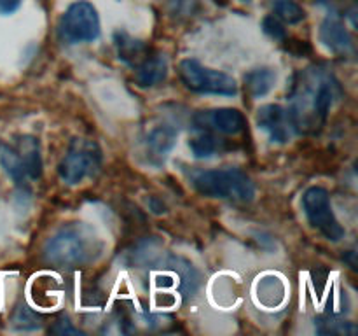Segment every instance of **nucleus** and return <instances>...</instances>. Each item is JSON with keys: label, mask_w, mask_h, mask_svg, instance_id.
<instances>
[{"label": "nucleus", "mask_w": 358, "mask_h": 336, "mask_svg": "<svg viewBox=\"0 0 358 336\" xmlns=\"http://www.w3.org/2000/svg\"><path fill=\"white\" fill-rule=\"evenodd\" d=\"M101 168V149L94 140L77 136L70 142L58 164V174L69 186H79L94 177Z\"/></svg>", "instance_id": "4"}, {"label": "nucleus", "mask_w": 358, "mask_h": 336, "mask_svg": "<svg viewBox=\"0 0 358 336\" xmlns=\"http://www.w3.org/2000/svg\"><path fill=\"white\" fill-rule=\"evenodd\" d=\"M320 41L336 55H348L353 51V38L336 13H329L320 24Z\"/></svg>", "instance_id": "11"}, {"label": "nucleus", "mask_w": 358, "mask_h": 336, "mask_svg": "<svg viewBox=\"0 0 358 336\" xmlns=\"http://www.w3.org/2000/svg\"><path fill=\"white\" fill-rule=\"evenodd\" d=\"M255 121H257L259 130H262L269 136V140L275 144L290 142L297 133V126L290 111L278 104L262 105L257 111Z\"/></svg>", "instance_id": "8"}, {"label": "nucleus", "mask_w": 358, "mask_h": 336, "mask_svg": "<svg viewBox=\"0 0 358 336\" xmlns=\"http://www.w3.org/2000/svg\"><path fill=\"white\" fill-rule=\"evenodd\" d=\"M194 125L198 130H206L220 135L236 136L247 128V119L238 108L219 107L212 111H201L194 115Z\"/></svg>", "instance_id": "9"}, {"label": "nucleus", "mask_w": 358, "mask_h": 336, "mask_svg": "<svg viewBox=\"0 0 358 336\" xmlns=\"http://www.w3.org/2000/svg\"><path fill=\"white\" fill-rule=\"evenodd\" d=\"M178 74L184 86L194 93L222 94V97H234L238 93V84L233 77L219 70L208 69L194 58L182 59L178 65Z\"/></svg>", "instance_id": "5"}, {"label": "nucleus", "mask_w": 358, "mask_h": 336, "mask_svg": "<svg viewBox=\"0 0 358 336\" xmlns=\"http://www.w3.org/2000/svg\"><path fill=\"white\" fill-rule=\"evenodd\" d=\"M177 130L171 125H159L149 130L142 140L147 161L154 167H161L177 144Z\"/></svg>", "instance_id": "10"}, {"label": "nucleus", "mask_w": 358, "mask_h": 336, "mask_svg": "<svg viewBox=\"0 0 358 336\" xmlns=\"http://www.w3.org/2000/svg\"><path fill=\"white\" fill-rule=\"evenodd\" d=\"M196 191L208 198L231 200L247 203L254 200L255 188L252 178L238 168H215L199 172L192 177Z\"/></svg>", "instance_id": "3"}, {"label": "nucleus", "mask_w": 358, "mask_h": 336, "mask_svg": "<svg viewBox=\"0 0 358 336\" xmlns=\"http://www.w3.org/2000/svg\"><path fill=\"white\" fill-rule=\"evenodd\" d=\"M16 149L17 158H20L21 164L24 168V174H27L28 181H35L42 175V156H41V146H38V140L35 136L24 135L20 136L14 146Z\"/></svg>", "instance_id": "13"}, {"label": "nucleus", "mask_w": 358, "mask_h": 336, "mask_svg": "<svg viewBox=\"0 0 358 336\" xmlns=\"http://www.w3.org/2000/svg\"><path fill=\"white\" fill-rule=\"evenodd\" d=\"M262 30H264L269 37L275 38V41H285L287 37V30L285 27H283L282 20L276 18L275 14H269V16H266L264 20H262Z\"/></svg>", "instance_id": "19"}, {"label": "nucleus", "mask_w": 358, "mask_h": 336, "mask_svg": "<svg viewBox=\"0 0 358 336\" xmlns=\"http://www.w3.org/2000/svg\"><path fill=\"white\" fill-rule=\"evenodd\" d=\"M59 38L66 44H84L100 37V16L93 4L77 0L62 14L58 23Z\"/></svg>", "instance_id": "6"}, {"label": "nucleus", "mask_w": 358, "mask_h": 336, "mask_svg": "<svg viewBox=\"0 0 358 336\" xmlns=\"http://www.w3.org/2000/svg\"><path fill=\"white\" fill-rule=\"evenodd\" d=\"M189 147H191L192 154L199 160H205V158L215 156L217 153L224 149V140L217 136V133L206 132V130H199V133L196 136H192L189 140Z\"/></svg>", "instance_id": "15"}, {"label": "nucleus", "mask_w": 358, "mask_h": 336, "mask_svg": "<svg viewBox=\"0 0 358 336\" xmlns=\"http://www.w3.org/2000/svg\"><path fill=\"white\" fill-rule=\"evenodd\" d=\"M303 209L311 226L322 237L331 241H339L345 238V227L336 217L327 189L318 188V186L306 189L303 195Z\"/></svg>", "instance_id": "7"}, {"label": "nucleus", "mask_w": 358, "mask_h": 336, "mask_svg": "<svg viewBox=\"0 0 358 336\" xmlns=\"http://www.w3.org/2000/svg\"><path fill=\"white\" fill-rule=\"evenodd\" d=\"M276 84V72L268 66L254 69L245 76V90L252 98L266 97Z\"/></svg>", "instance_id": "14"}, {"label": "nucleus", "mask_w": 358, "mask_h": 336, "mask_svg": "<svg viewBox=\"0 0 358 336\" xmlns=\"http://www.w3.org/2000/svg\"><path fill=\"white\" fill-rule=\"evenodd\" d=\"M315 329L318 335H355L357 328L348 321L336 317H318L315 321Z\"/></svg>", "instance_id": "17"}, {"label": "nucleus", "mask_w": 358, "mask_h": 336, "mask_svg": "<svg viewBox=\"0 0 358 336\" xmlns=\"http://www.w3.org/2000/svg\"><path fill=\"white\" fill-rule=\"evenodd\" d=\"M37 321H38L37 315L31 314V312L28 310L27 307L20 308V310L16 312V315H14V318H13L14 326H16V328H20V329H31L28 322H31V326H34V328H38L41 324H38Z\"/></svg>", "instance_id": "20"}, {"label": "nucleus", "mask_w": 358, "mask_h": 336, "mask_svg": "<svg viewBox=\"0 0 358 336\" xmlns=\"http://www.w3.org/2000/svg\"><path fill=\"white\" fill-rule=\"evenodd\" d=\"M115 49H117L119 59H122L124 63H135L136 59H140V56L143 55V42L136 41L131 35L124 34V31H117L115 34Z\"/></svg>", "instance_id": "16"}, {"label": "nucleus", "mask_w": 358, "mask_h": 336, "mask_svg": "<svg viewBox=\"0 0 358 336\" xmlns=\"http://www.w3.org/2000/svg\"><path fill=\"white\" fill-rule=\"evenodd\" d=\"M101 251L103 241L93 227L84 223H70L45 241L44 258L55 266H80L94 261Z\"/></svg>", "instance_id": "2"}, {"label": "nucleus", "mask_w": 358, "mask_h": 336, "mask_svg": "<svg viewBox=\"0 0 358 336\" xmlns=\"http://www.w3.org/2000/svg\"><path fill=\"white\" fill-rule=\"evenodd\" d=\"M273 9H275L276 18H280V20L289 24L301 23L306 18V13H304L303 7L297 2H294V0H275L273 2Z\"/></svg>", "instance_id": "18"}, {"label": "nucleus", "mask_w": 358, "mask_h": 336, "mask_svg": "<svg viewBox=\"0 0 358 336\" xmlns=\"http://www.w3.org/2000/svg\"><path fill=\"white\" fill-rule=\"evenodd\" d=\"M241 2H247L248 4V2H252V0H241Z\"/></svg>", "instance_id": "22"}, {"label": "nucleus", "mask_w": 358, "mask_h": 336, "mask_svg": "<svg viewBox=\"0 0 358 336\" xmlns=\"http://www.w3.org/2000/svg\"><path fill=\"white\" fill-rule=\"evenodd\" d=\"M168 76V59L164 55H154L142 59L135 69V83L140 88H154Z\"/></svg>", "instance_id": "12"}, {"label": "nucleus", "mask_w": 358, "mask_h": 336, "mask_svg": "<svg viewBox=\"0 0 358 336\" xmlns=\"http://www.w3.org/2000/svg\"><path fill=\"white\" fill-rule=\"evenodd\" d=\"M21 0H0V14H13L20 9Z\"/></svg>", "instance_id": "21"}, {"label": "nucleus", "mask_w": 358, "mask_h": 336, "mask_svg": "<svg viewBox=\"0 0 358 336\" xmlns=\"http://www.w3.org/2000/svg\"><path fill=\"white\" fill-rule=\"evenodd\" d=\"M339 97H341L339 83L325 69L315 66L297 74L289 94L290 105L287 107L292 114L297 132L299 130L313 132L324 125L332 105Z\"/></svg>", "instance_id": "1"}]
</instances>
